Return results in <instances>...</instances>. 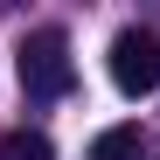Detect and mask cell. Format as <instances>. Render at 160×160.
I'll list each match as a JSON object with an SVG mask.
<instances>
[{
	"label": "cell",
	"instance_id": "cell-2",
	"mask_svg": "<svg viewBox=\"0 0 160 160\" xmlns=\"http://www.w3.org/2000/svg\"><path fill=\"white\" fill-rule=\"evenodd\" d=\"M112 84L125 98H153L160 91V35L153 28H125L112 42Z\"/></svg>",
	"mask_w": 160,
	"mask_h": 160
},
{
	"label": "cell",
	"instance_id": "cell-3",
	"mask_svg": "<svg viewBox=\"0 0 160 160\" xmlns=\"http://www.w3.org/2000/svg\"><path fill=\"white\" fill-rule=\"evenodd\" d=\"M0 160H56V146H49L42 132L21 125V132H7V139H0Z\"/></svg>",
	"mask_w": 160,
	"mask_h": 160
},
{
	"label": "cell",
	"instance_id": "cell-4",
	"mask_svg": "<svg viewBox=\"0 0 160 160\" xmlns=\"http://www.w3.org/2000/svg\"><path fill=\"white\" fill-rule=\"evenodd\" d=\"M139 153V125H112V132H98V146H91V160H132Z\"/></svg>",
	"mask_w": 160,
	"mask_h": 160
},
{
	"label": "cell",
	"instance_id": "cell-1",
	"mask_svg": "<svg viewBox=\"0 0 160 160\" xmlns=\"http://www.w3.org/2000/svg\"><path fill=\"white\" fill-rule=\"evenodd\" d=\"M21 91L35 104H56L77 91V63H70V35L63 28H35L21 42Z\"/></svg>",
	"mask_w": 160,
	"mask_h": 160
}]
</instances>
